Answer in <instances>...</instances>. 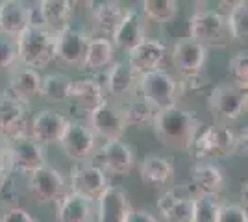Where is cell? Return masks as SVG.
Returning <instances> with one entry per match:
<instances>
[{
    "mask_svg": "<svg viewBox=\"0 0 248 222\" xmlns=\"http://www.w3.org/2000/svg\"><path fill=\"white\" fill-rule=\"evenodd\" d=\"M150 126L163 147L178 152H189L202 130V122L195 113L180 106H172L155 111Z\"/></svg>",
    "mask_w": 248,
    "mask_h": 222,
    "instance_id": "cell-1",
    "label": "cell"
},
{
    "mask_svg": "<svg viewBox=\"0 0 248 222\" xmlns=\"http://www.w3.org/2000/svg\"><path fill=\"white\" fill-rule=\"evenodd\" d=\"M137 93L154 111L178 106V100L184 93V84L178 82L174 74L165 69L139 74Z\"/></svg>",
    "mask_w": 248,
    "mask_h": 222,
    "instance_id": "cell-2",
    "label": "cell"
},
{
    "mask_svg": "<svg viewBox=\"0 0 248 222\" xmlns=\"http://www.w3.org/2000/svg\"><path fill=\"white\" fill-rule=\"evenodd\" d=\"M54 43L56 35L45 28L28 26L21 35L15 37L17 61L33 71H43L54 61Z\"/></svg>",
    "mask_w": 248,
    "mask_h": 222,
    "instance_id": "cell-3",
    "label": "cell"
},
{
    "mask_svg": "<svg viewBox=\"0 0 248 222\" xmlns=\"http://www.w3.org/2000/svg\"><path fill=\"white\" fill-rule=\"evenodd\" d=\"M202 46L224 48L232 43L226 15L217 10H197L189 19V35Z\"/></svg>",
    "mask_w": 248,
    "mask_h": 222,
    "instance_id": "cell-4",
    "label": "cell"
},
{
    "mask_svg": "<svg viewBox=\"0 0 248 222\" xmlns=\"http://www.w3.org/2000/svg\"><path fill=\"white\" fill-rule=\"evenodd\" d=\"M248 106V96L233 84L215 85L207 96V109L217 124H232L245 115Z\"/></svg>",
    "mask_w": 248,
    "mask_h": 222,
    "instance_id": "cell-5",
    "label": "cell"
},
{
    "mask_svg": "<svg viewBox=\"0 0 248 222\" xmlns=\"http://www.w3.org/2000/svg\"><path fill=\"white\" fill-rule=\"evenodd\" d=\"M237 145V133L226 124H213L200 130L193 148L200 161L204 159H222L233 156ZM191 148V150H193Z\"/></svg>",
    "mask_w": 248,
    "mask_h": 222,
    "instance_id": "cell-6",
    "label": "cell"
},
{
    "mask_svg": "<svg viewBox=\"0 0 248 222\" xmlns=\"http://www.w3.org/2000/svg\"><path fill=\"white\" fill-rule=\"evenodd\" d=\"M87 126L91 128L94 137H102L104 141H117L123 139L126 132V120H124L123 107L119 102L111 98H106L102 104L89 111Z\"/></svg>",
    "mask_w": 248,
    "mask_h": 222,
    "instance_id": "cell-7",
    "label": "cell"
},
{
    "mask_svg": "<svg viewBox=\"0 0 248 222\" xmlns=\"http://www.w3.org/2000/svg\"><path fill=\"white\" fill-rule=\"evenodd\" d=\"M91 161L104 170L106 176H126L135 165V150L123 139L106 141L98 150H94Z\"/></svg>",
    "mask_w": 248,
    "mask_h": 222,
    "instance_id": "cell-8",
    "label": "cell"
},
{
    "mask_svg": "<svg viewBox=\"0 0 248 222\" xmlns=\"http://www.w3.org/2000/svg\"><path fill=\"white\" fill-rule=\"evenodd\" d=\"M6 152H8V169H10V172L30 174L43 165H46L43 147L37 145L30 135L6 139Z\"/></svg>",
    "mask_w": 248,
    "mask_h": 222,
    "instance_id": "cell-9",
    "label": "cell"
},
{
    "mask_svg": "<svg viewBox=\"0 0 248 222\" xmlns=\"http://www.w3.org/2000/svg\"><path fill=\"white\" fill-rule=\"evenodd\" d=\"M31 115L28 104L13 98L10 93H0V137L13 139L28 135Z\"/></svg>",
    "mask_w": 248,
    "mask_h": 222,
    "instance_id": "cell-10",
    "label": "cell"
},
{
    "mask_svg": "<svg viewBox=\"0 0 248 222\" xmlns=\"http://www.w3.org/2000/svg\"><path fill=\"white\" fill-rule=\"evenodd\" d=\"M58 145L62 147L65 156L73 159L74 163H83L93 158L96 150V137L87 124L80 120H71Z\"/></svg>",
    "mask_w": 248,
    "mask_h": 222,
    "instance_id": "cell-11",
    "label": "cell"
},
{
    "mask_svg": "<svg viewBox=\"0 0 248 222\" xmlns=\"http://www.w3.org/2000/svg\"><path fill=\"white\" fill-rule=\"evenodd\" d=\"M170 61L184 78H197L204 73L207 61V48L191 37H182L174 43L170 50Z\"/></svg>",
    "mask_w": 248,
    "mask_h": 222,
    "instance_id": "cell-12",
    "label": "cell"
},
{
    "mask_svg": "<svg viewBox=\"0 0 248 222\" xmlns=\"http://www.w3.org/2000/svg\"><path fill=\"white\" fill-rule=\"evenodd\" d=\"M28 191L39 204H58L69 189L58 170L50 165H43L28 174Z\"/></svg>",
    "mask_w": 248,
    "mask_h": 222,
    "instance_id": "cell-13",
    "label": "cell"
},
{
    "mask_svg": "<svg viewBox=\"0 0 248 222\" xmlns=\"http://www.w3.org/2000/svg\"><path fill=\"white\" fill-rule=\"evenodd\" d=\"M91 35L83 32L80 28H65L63 32L56 33V43H54V61H60L67 67H82L87 44H89Z\"/></svg>",
    "mask_w": 248,
    "mask_h": 222,
    "instance_id": "cell-14",
    "label": "cell"
},
{
    "mask_svg": "<svg viewBox=\"0 0 248 222\" xmlns=\"http://www.w3.org/2000/svg\"><path fill=\"white\" fill-rule=\"evenodd\" d=\"M108 185H109L108 176L91 159L83 163H74V167L71 169L69 191H73L76 194H82L85 198L96 202V198L106 191Z\"/></svg>",
    "mask_w": 248,
    "mask_h": 222,
    "instance_id": "cell-15",
    "label": "cell"
},
{
    "mask_svg": "<svg viewBox=\"0 0 248 222\" xmlns=\"http://www.w3.org/2000/svg\"><path fill=\"white\" fill-rule=\"evenodd\" d=\"M69 118L60 113L45 107L37 115L31 117L30 128H28V135H30L37 145L46 147V145H58L62 139L65 128L69 126Z\"/></svg>",
    "mask_w": 248,
    "mask_h": 222,
    "instance_id": "cell-16",
    "label": "cell"
},
{
    "mask_svg": "<svg viewBox=\"0 0 248 222\" xmlns=\"http://www.w3.org/2000/svg\"><path fill=\"white\" fill-rule=\"evenodd\" d=\"M146 39V19L139 8H128L123 21L111 35L115 48L130 54Z\"/></svg>",
    "mask_w": 248,
    "mask_h": 222,
    "instance_id": "cell-17",
    "label": "cell"
},
{
    "mask_svg": "<svg viewBox=\"0 0 248 222\" xmlns=\"http://www.w3.org/2000/svg\"><path fill=\"white\" fill-rule=\"evenodd\" d=\"M137 84H139V74L126 61H113L106 71H104V91L106 96L111 100L119 98H130L137 93Z\"/></svg>",
    "mask_w": 248,
    "mask_h": 222,
    "instance_id": "cell-18",
    "label": "cell"
},
{
    "mask_svg": "<svg viewBox=\"0 0 248 222\" xmlns=\"http://www.w3.org/2000/svg\"><path fill=\"white\" fill-rule=\"evenodd\" d=\"M189 180L195 194L220 196L226 185V174L224 169L213 161H198L189 170Z\"/></svg>",
    "mask_w": 248,
    "mask_h": 222,
    "instance_id": "cell-19",
    "label": "cell"
},
{
    "mask_svg": "<svg viewBox=\"0 0 248 222\" xmlns=\"http://www.w3.org/2000/svg\"><path fill=\"white\" fill-rule=\"evenodd\" d=\"M132 209L126 191L117 185H108L96 198V219L94 222H124Z\"/></svg>",
    "mask_w": 248,
    "mask_h": 222,
    "instance_id": "cell-20",
    "label": "cell"
},
{
    "mask_svg": "<svg viewBox=\"0 0 248 222\" xmlns=\"http://www.w3.org/2000/svg\"><path fill=\"white\" fill-rule=\"evenodd\" d=\"M167 54H169V48L159 39H148L146 37L139 46H135L134 50L128 54L126 63L130 65L137 74L152 73V71L161 69L163 61L167 59Z\"/></svg>",
    "mask_w": 248,
    "mask_h": 222,
    "instance_id": "cell-21",
    "label": "cell"
},
{
    "mask_svg": "<svg viewBox=\"0 0 248 222\" xmlns=\"http://www.w3.org/2000/svg\"><path fill=\"white\" fill-rule=\"evenodd\" d=\"M41 82L43 76L39 71H33V69H28L24 65L17 63L15 67L10 69L6 93H10L13 98L28 104V100H31L33 96H39V93H41Z\"/></svg>",
    "mask_w": 248,
    "mask_h": 222,
    "instance_id": "cell-22",
    "label": "cell"
},
{
    "mask_svg": "<svg viewBox=\"0 0 248 222\" xmlns=\"http://www.w3.org/2000/svg\"><path fill=\"white\" fill-rule=\"evenodd\" d=\"M58 222H94L96 219V202L67 191L56 204Z\"/></svg>",
    "mask_w": 248,
    "mask_h": 222,
    "instance_id": "cell-23",
    "label": "cell"
},
{
    "mask_svg": "<svg viewBox=\"0 0 248 222\" xmlns=\"http://www.w3.org/2000/svg\"><path fill=\"white\" fill-rule=\"evenodd\" d=\"M30 26V6L21 0L0 2V33L15 39Z\"/></svg>",
    "mask_w": 248,
    "mask_h": 222,
    "instance_id": "cell-24",
    "label": "cell"
},
{
    "mask_svg": "<svg viewBox=\"0 0 248 222\" xmlns=\"http://www.w3.org/2000/svg\"><path fill=\"white\" fill-rule=\"evenodd\" d=\"M37 8L41 13L45 30L54 35L71 26L74 15V2L71 0H41Z\"/></svg>",
    "mask_w": 248,
    "mask_h": 222,
    "instance_id": "cell-25",
    "label": "cell"
},
{
    "mask_svg": "<svg viewBox=\"0 0 248 222\" xmlns=\"http://www.w3.org/2000/svg\"><path fill=\"white\" fill-rule=\"evenodd\" d=\"M108 96L94 78H78L73 80L69 89V102L83 111H93L98 104H102Z\"/></svg>",
    "mask_w": 248,
    "mask_h": 222,
    "instance_id": "cell-26",
    "label": "cell"
},
{
    "mask_svg": "<svg viewBox=\"0 0 248 222\" xmlns=\"http://www.w3.org/2000/svg\"><path fill=\"white\" fill-rule=\"evenodd\" d=\"M139 178L150 187H163L174 178V163L170 159L150 154L139 163Z\"/></svg>",
    "mask_w": 248,
    "mask_h": 222,
    "instance_id": "cell-27",
    "label": "cell"
},
{
    "mask_svg": "<svg viewBox=\"0 0 248 222\" xmlns=\"http://www.w3.org/2000/svg\"><path fill=\"white\" fill-rule=\"evenodd\" d=\"M115 61V46L109 37H91L80 69L89 73L106 71Z\"/></svg>",
    "mask_w": 248,
    "mask_h": 222,
    "instance_id": "cell-28",
    "label": "cell"
},
{
    "mask_svg": "<svg viewBox=\"0 0 248 222\" xmlns=\"http://www.w3.org/2000/svg\"><path fill=\"white\" fill-rule=\"evenodd\" d=\"M93 26L94 30H98L104 35H113V32L117 30V26L123 21L126 8H124L121 2H111V0H106V2H96L93 4Z\"/></svg>",
    "mask_w": 248,
    "mask_h": 222,
    "instance_id": "cell-29",
    "label": "cell"
},
{
    "mask_svg": "<svg viewBox=\"0 0 248 222\" xmlns=\"http://www.w3.org/2000/svg\"><path fill=\"white\" fill-rule=\"evenodd\" d=\"M228 15H226V24L228 32L232 41L245 44L248 37V2L247 0H237L228 4Z\"/></svg>",
    "mask_w": 248,
    "mask_h": 222,
    "instance_id": "cell-30",
    "label": "cell"
},
{
    "mask_svg": "<svg viewBox=\"0 0 248 222\" xmlns=\"http://www.w3.org/2000/svg\"><path fill=\"white\" fill-rule=\"evenodd\" d=\"M73 84V78L65 76L60 73H52L43 76L41 82V93L45 100H48L52 104H67L69 102V89Z\"/></svg>",
    "mask_w": 248,
    "mask_h": 222,
    "instance_id": "cell-31",
    "label": "cell"
},
{
    "mask_svg": "<svg viewBox=\"0 0 248 222\" xmlns=\"http://www.w3.org/2000/svg\"><path fill=\"white\" fill-rule=\"evenodd\" d=\"M124 113V120H126V126H135V128H143L146 124L152 122L154 118V109L146 104L145 100L139 95H134L130 98H126V102L121 104Z\"/></svg>",
    "mask_w": 248,
    "mask_h": 222,
    "instance_id": "cell-32",
    "label": "cell"
},
{
    "mask_svg": "<svg viewBox=\"0 0 248 222\" xmlns=\"http://www.w3.org/2000/svg\"><path fill=\"white\" fill-rule=\"evenodd\" d=\"M139 10L146 21L163 24V22H170L172 19H176L180 11V4L176 0H145Z\"/></svg>",
    "mask_w": 248,
    "mask_h": 222,
    "instance_id": "cell-33",
    "label": "cell"
},
{
    "mask_svg": "<svg viewBox=\"0 0 248 222\" xmlns=\"http://www.w3.org/2000/svg\"><path fill=\"white\" fill-rule=\"evenodd\" d=\"M220 206H222L220 196L195 194L193 196V222H217Z\"/></svg>",
    "mask_w": 248,
    "mask_h": 222,
    "instance_id": "cell-34",
    "label": "cell"
},
{
    "mask_svg": "<svg viewBox=\"0 0 248 222\" xmlns=\"http://www.w3.org/2000/svg\"><path fill=\"white\" fill-rule=\"evenodd\" d=\"M228 73L232 76V82L235 87H239L241 91L247 93L248 87V52L245 50H239L237 54L232 56L230 63H228Z\"/></svg>",
    "mask_w": 248,
    "mask_h": 222,
    "instance_id": "cell-35",
    "label": "cell"
},
{
    "mask_svg": "<svg viewBox=\"0 0 248 222\" xmlns=\"http://www.w3.org/2000/svg\"><path fill=\"white\" fill-rule=\"evenodd\" d=\"M193 196L195 192H184L161 217L165 222H193Z\"/></svg>",
    "mask_w": 248,
    "mask_h": 222,
    "instance_id": "cell-36",
    "label": "cell"
},
{
    "mask_svg": "<svg viewBox=\"0 0 248 222\" xmlns=\"http://www.w3.org/2000/svg\"><path fill=\"white\" fill-rule=\"evenodd\" d=\"M19 63L17 61V44L15 39L0 33V69H11Z\"/></svg>",
    "mask_w": 248,
    "mask_h": 222,
    "instance_id": "cell-37",
    "label": "cell"
},
{
    "mask_svg": "<svg viewBox=\"0 0 248 222\" xmlns=\"http://www.w3.org/2000/svg\"><path fill=\"white\" fill-rule=\"evenodd\" d=\"M217 222H248L247 207L233 202H222L218 209Z\"/></svg>",
    "mask_w": 248,
    "mask_h": 222,
    "instance_id": "cell-38",
    "label": "cell"
},
{
    "mask_svg": "<svg viewBox=\"0 0 248 222\" xmlns=\"http://www.w3.org/2000/svg\"><path fill=\"white\" fill-rule=\"evenodd\" d=\"M0 222H35L33 217L24 207H11L2 215Z\"/></svg>",
    "mask_w": 248,
    "mask_h": 222,
    "instance_id": "cell-39",
    "label": "cell"
},
{
    "mask_svg": "<svg viewBox=\"0 0 248 222\" xmlns=\"http://www.w3.org/2000/svg\"><path fill=\"white\" fill-rule=\"evenodd\" d=\"M124 222H159L157 221V217H155L152 211H148V209H130V213L126 215V219Z\"/></svg>",
    "mask_w": 248,
    "mask_h": 222,
    "instance_id": "cell-40",
    "label": "cell"
},
{
    "mask_svg": "<svg viewBox=\"0 0 248 222\" xmlns=\"http://www.w3.org/2000/svg\"><path fill=\"white\" fill-rule=\"evenodd\" d=\"M8 174H10V169H8V152H6V141L0 137V191L6 185L8 181Z\"/></svg>",
    "mask_w": 248,
    "mask_h": 222,
    "instance_id": "cell-41",
    "label": "cell"
},
{
    "mask_svg": "<svg viewBox=\"0 0 248 222\" xmlns=\"http://www.w3.org/2000/svg\"><path fill=\"white\" fill-rule=\"evenodd\" d=\"M235 156L245 158L247 156V130H241V133H237V145H235Z\"/></svg>",
    "mask_w": 248,
    "mask_h": 222,
    "instance_id": "cell-42",
    "label": "cell"
},
{
    "mask_svg": "<svg viewBox=\"0 0 248 222\" xmlns=\"http://www.w3.org/2000/svg\"><path fill=\"white\" fill-rule=\"evenodd\" d=\"M241 200H243V207H247V180L241 183Z\"/></svg>",
    "mask_w": 248,
    "mask_h": 222,
    "instance_id": "cell-43",
    "label": "cell"
}]
</instances>
